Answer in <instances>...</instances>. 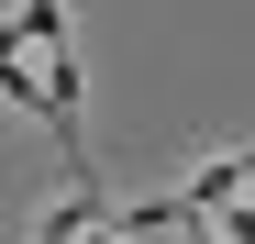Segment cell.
I'll list each match as a JSON object with an SVG mask.
<instances>
[{"instance_id": "cell-1", "label": "cell", "mask_w": 255, "mask_h": 244, "mask_svg": "<svg viewBox=\"0 0 255 244\" xmlns=\"http://www.w3.org/2000/svg\"><path fill=\"white\" fill-rule=\"evenodd\" d=\"M22 45H33V33H22V11H11V22H0V78H11V56H22Z\"/></svg>"}]
</instances>
